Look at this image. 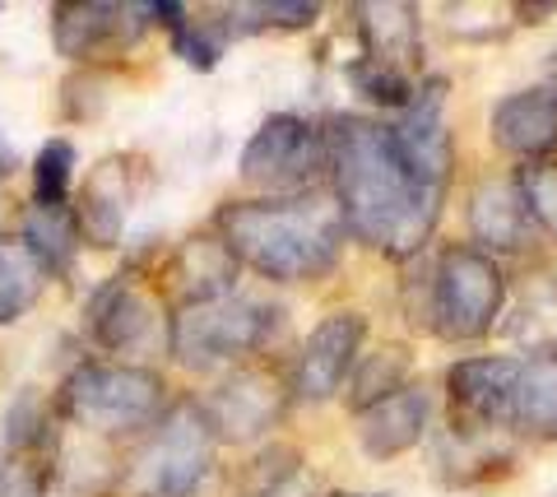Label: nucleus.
<instances>
[{"instance_id":"obj_30","label":"nucleus","mask_w":557,"mask_h":497,"mask_svg":"<svg viewBox=\"0 0 557 497\" xmlns=\"http://www.w3.org/2000/svg\"><path fill=\"white\" fill-rule=\"evenodd\" d=\"M14 167H20V159H14V149H10L5 140H0V182H5V177L14 173Z\"/></svg>"},{"instance_id":"obj_26","label":"nucleus","mask_w":557,"mask_h":497,"mask_svg":"<svg viewBox=\"0 0 557 497\" xmlns=\"http://www.w3.org/2000/svg\"><path fill=\"white\" fill-rule=\"evenodd\" d=\"M70 186H75V145L70 140H47L33 159V204L38 210H57L65 204Z\"/></svg>"},{"instance_id":"obj_12","label":"nucleus","mask_w":557,"mask_h":497,"mask_svg":"<svg viewBox=\"0 0 557 497\" xmlns=\"http://www.w3.org/2000/svg\"><path fill=\"white\" fill-rule=\"evenodd\" d=\"M131 200H135V163H131V153H108V159L89 173V182L79 186L75 204H70L79 243L98 247V251L121 247Z\"/></svg>"},{"instance_id":"obj_2","label":"nucleus","mask_w":557,"mask_h":497,"mask_svg":"<svg viewBox=\"0 0 557 497\" xmlns=\"http://www.w3.org/2000/svg\"><path fill=\"white\" fill-rule=\"evenodd\" d=\"M223 247L265 279L302 284L335 270L344 247L339 204L325 196H284V200H228L214 214Z\"/></svg>"},{"instance_id":"obj_29","label":"nucleus","mask_w":557,"mask_h":497,"mask_svg":"<svg viewBox=\"0 0 557 497\" xmlns=\"http://www.w3.org/2000/svg\"><path fill=\"white\" fill-rule=\"evenodd\" d=\"M237 497H311V488L298 474V479H284V484H274V488H251V493H237Z\"/></svg>"},{"instance_id":"obj_22","label":"nucleus","mask_w":557,"mask_h":497,"mask_svg":"<svg viewBox=\"0 0 557 497\" xmlns=\"http://www.w3.org/2000/svg\"><path fill=\"white\" fill-rule=\"evenodd\" d=\"M20 243L38 256L47 274H65L70 265H75V251H79V233H75V214H70V204H57V210H38V204H28Z\"/></svg>"},{"instance_id":"obj_31","label":"nucleus","mask_w":557,"mask_h":497,"mask_svg":"<svg viewBox=\"0 0 557 497\" xmlns=\"http://www.w3.org/2000/svg\"><path fill=\"white\" fill-rule=\"evenodd\" d=\"M330 497H386V493H330Z\"/></svg>"},{"instance_id":"obj_10","label":"nucleus","mask_w":557,"mask_h":497,"mask_svg":"<svg viewBox=\"0 0 557 497\" xmlns=\"http://www.w3.org/2000/svg\"><path fill=\"white\" fill-rule=\"evenodd\" d=\"M89 335L102 353H135L145 349L153 335L168 339V312L163 294L139 284L135 274H116L89 298Z\"/></svg>"},{"instance_id":"obj_1","label":"nucleus","mask_w":557,"mask_h":497,"mask_svg":"<svg viewBox=\"0 0 557 497\" xmlns=\"http://www.w3.org/2000/svg\"><path fill=\"white\" fill-rule=\"evenodd\" d=\"M325 177L335 186L344 233L386 256H413L437 228L446 186L428 182L399 153L386 122L372 116H330L325 131Z\"/></svg>"},{"instance_id":"obj_19","label":"nucleus","mask_w":557,"mask_h":497,"mask_svg":"<svg viewBox=\"0 0 557 497\" xmlns=\"http://www.w3.org/2000/svg\"><path fill=\"white\" fill-rule=\"evenodd\" d=\"M362 57L413 75L418 61V10L413 5H358L354 10Z\"/></svg>"},{"instance_id":"obj_7","label":"nucleus","mask_w":557,"mask_h":497,"mask_svg":"<svg viewBox=\"0 0 557 497\" xmlns=\"http://www.w3.org/2000/svg\"><path fill=\"white\" fill-rule=\"evenodd\" d=\"M237 173L247 186L265 191V200H284V196H311L325 173V140L321 126H311L307 116L293 112H274L265 116L247 149L237 159Z\"/></svg>"},{"instance_id":"obj_18","label":"nucleus","mask_w":557,"mask_h":497,"mask_svg":"<svg viewBox=\"0 0 557 497\" xmlns=\"http://www.w3.org/2000/svg\"><path fill=\"white\" fill-rule=\"evenodd\" d=\"M507 427L534 442H557V349H534L520 358Z\"/></svg>"},{"instance_id":"obj_15","label":"nucleus","mask_w":557,"mask_h":497,"mask_svg":"<svg viewBox=\"0 0 557 497\" xmlns=\"http://www.w3.org/2000/svg\"><path fill=\"white\" fill-rule=\"evenodd\" d=\"M493 145L520 153V159H548L557 149V84H534V89H516L502 102H493L487 116Z\"/></svg>"},{"instance_id":"obj_6","label":"nucleus","mask_w":557,"mask_h":497,"mask_svg":"<svg viewBox=\"0 0 557 497\" xmlns=\"http://www.w3.org/2000/svg\"><path fill=\"white\" fill-rule=\"evenodd\" d=\"M214 447L200 400L168 405L121 474V497H196L214 470Z\"/></svg>"},{"instance_id":"obj_24","label":"nucleus","mask_w":557,"mask_h":497,"mask_svg":"<svg viewBox=\"0 0 557 497\" xmlns=\"http://www.w3.org/2000/svg\"><path fill=\"white\" fill-rule=\"evenodd\" d=\"M399 386H409V349L386 345V349H376V353H358L354 382H348V405L362 414L368 405L395 396Z\"/></svg>"},{"instance_id":"obj_25","label":"nucleus","mask_w":557,"mask_h":497,"mask_svg":"<svg viewBox=\"0 0 557 497\" xmlns=\"http://www.w3.org/2000/svg\"><path fill=\"white\" fill-rule=\"evenodd\" d=\"M348 84L376 102V108H391V112H405L413 94H418V84L409 71H395V65H381V61H368V57H358V61H348Z\"/></svg>"},{"instance_id":"obj_14","label":"nucleus","mask_w":557,"mask_h":497,"mask_svg":"<svg viewBox=\"0 0 557 497\" xmlns=\"http://www.w3.org/2000/svg\"><path fill=\"white\" fill-rule=\"evenodd\" d=\"M237 256L223 247L219 233H196L168 256L163 265V302L172 298V312L177 307H190V302H205V298H223L237 288Z\"/></svg>"},{"instance_id":"obj_9","label":"nucleus","mask_w":557,"mask_h":497,"mask_svg":"<svg viewBox=\"0 0 557 497\" xmlns=\"http://www.w3.org/2000/svg\"><path fill=\"white\" fill-rule=\"evenodd\" d=\"M214 442H256L284 419L288 386L274 368H237L200 396Z\"/></svg>"},{"instance_id":"obj_20","label":"nucleus","mask_w":557,"mask_h":497,"mask_svg":"<svg viewBox=\"0 0 557 497\" xmlns=\"http://www.w3.org/2000/svg\"><path fill=\"white\" fill-rule=\"evenodd\" d=\"M153 20H159L168 33H172V51L190 65V71H214L228 51L233 33H228V20H223V5L205 10L196 20L190 5H149Z\"/></svg>"},{"instance_id":"obj_4","label":"nucleus","mask_w":557,"mask_h":497,"mask_svg":"<svg viewBox=\"0 0 557 497\" xmlns=\"http://www.w3.org/2000/svg\"><path fill=\"white\" fill-rule=\"evenodd\" d=\"M278 331H284V307L233 288L223 298L177 307L168 316V353L186 372H214L223 363H242V358L270 349Z\"/></svg>"},{"instance_id":"obj_23","label":"nucleus","mask_w":557,"mask_h":497,"mask_svg":"<svg viewBox=\"0 0 557 497\" xmlns=\"http://www.w3.org/2000/svg\"><path fill=\"white\" fill-rule=\"evenodd\" d=\"M57 423H61L57 405H51L42 390L24 386L20 396L10 400V409H5V451L42 460L51 451V442H57Z\"/></svg>"},{"instance_id":"obj_17","label":"nucleus","mask_w":557,"mask_h":497,"mask_svg":"<svg viewBox=\"0 0 557 497\" xmlns=\"http://www.w3.org/2000/svg\"><path fill=\"white\" fill-rule=\"evenodd\" d=\"M469 233L474 243L493 251H520L534 237L525 196H520L516 177H487L474 196H469Z\"/></svg>"},{"instance_id":"obj_28","label":"nucleus","mask_w":557,"mask_h":497,"mask_svg":"<svg viewBox=\"0 0 557 497\" xmlns=\"http://www.w3.org/2000/svg\"><path fill=\"white\" fill-rule=\"evenodd\" d=\"M47 460L0 456V497H47Z\"/></svg>"},{"instance_id":"obj_27","label":"nucleus","mask_w":557,"mask_h":497,"mask_svg":"<svg viewBox=\"0 0 557 497\" xmlns=\"http://www.w3.org/2000/svg\"><path fill=\"white\" fill-rule=\"evenodd\" d=\"M516 186H520V196H525L530 224L544 228L557 243V159H539L530 167H520Z\"/></svg>"},{"instance_id":"obj_13","label":"nucleus","mask_w":557,"mask_h":497,"mask_svg":"<svg viewBox=\"0 0 557 497\" xmlns=\"http://www.w3.org/2000/svg\"><path fill=\"white\" fill-rule=\"evenodd\" d=\"M516 376H520V358L502 353V358H465L446 372V396L456 409L460 427H502L511 423V396H516Z\"/></svg>"},{"instance_id":"obj_5","label":"nucleus","mask_w":557,"mask_h":497,"mask_svg":"<svg viewBox=\"0 0 557 497\" xmlns=\"http://www.w3.org/2000/svg\"><path fill=\"white\" fill-rule=\"evenodd\" d=\"M413 288L423 294V302L413 307V325L456 339V345L483 339L507 302V279L493 265V256H483L479 247H446L423 279L409 284V294Z\"/></svg>"},{"instance_id":"obj_3","label":"nucleus","mask_w":557,"mask_h":497,"mask_svg":"<svg viewBox=\"0 0 557 497\" xmlns=\"http://www.w3.org/2000/svg\"><path fill=\"white\" fill-rule=\"evenodd\" d=\"M57 419L94 437H131L149 433L168 409V386L153 368L139 363H108V358H84L65 372L57 386Z\"/></svg>"},{"instance_id":"obj_8","label":"nucleus","mask_w":557,"mask_h":497,"mask_svg":"<svg viewBox=\"0 0 557 497\" xmlns=\"http://www.w3.org/2000/svg\"><path fill=\"white\" fill-rule=\"evenodd\" d=\"M149 5H116V0H61L51 5V47L65 61L79 65H108L116 57H131V47L149 33Z\"/></svg>"},{"instance_id":"obj_16","label":"nucleus","mask_w":557,"mask_h":497,"mask_svg":"<svg viewBox=\"0 0 557 497\" xmlns=\"http://www.w3.org/2000/svg\"><path fill=\"white\" fill-rule=\"evenodd\" d=\"M428 419H432V400L423 386H399L395 396L368 405L354 423L358 433V447L376 456V460H391V456H405L409 447H418L428 433Z\"/></svg>"},{"instance_id":"obj_11","label":"nucleus","mask_w":557,"mask_h":497,"mask_svg":"<svg viewBox=\"0 0 557 497\" xmlns=\"http://www.w3.org/2000/svg\"><path fill=\"white\" fill-rule=\"evenodd\" d=\"M362 339H368V321L358 312H335L325 316L317 331L302 339V353H298V372H293V390L302 400H330L335 390L348 382L358 353H362Z\"/></svg>"},{"instance_id":"obj_21","label":"nucleus","mask_w":557,"mask_h":497,"mask_svg":"<svg viewBox=\"0 0 557 497\" xmlns=\"http://www.w3.org/2000/svg\"><path fill=\"white\" fill-rule=\"evenodd\" d=\"M51 274L20 237H0V331L33 312Z\"/></svg>"}]
</instances>
